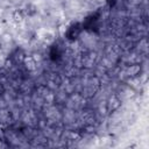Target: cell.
I'll use <instances>...</instances> for the list:
<instances>
[{"label":"cell","mask_w":149,"mask_h":149,"mask_svg":"<svg viewBox=\"0 0 149 149\" xmlns=\"http://www.w3.org/2000/svg\"><path fill=\"white\" fill-rule=\"evenodd\" d=\"M17 15L16 16H14V20L16 21V22H20V21H22V19H23V16H22V14L21 13H19V12H15Z\"/></svg>","instance_id":"1"}]
</instances>
